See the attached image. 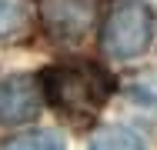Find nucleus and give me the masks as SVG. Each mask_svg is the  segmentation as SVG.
Here are the masks:
<instances>
[{"label": "nucleus", "mask_w": 157, "mask_h": 150, "mask_svg": "<svg viewBox=\"0 0 157 150\" xmlns=\"http://www.w3.org/2000/svg\"><path fill=\"white\" fill-rule=\"evenodd\" d=\"M114 90V80L104 73V67L74 60V63H57L44 70V93L54 110H60L74 123H90L100 114Z\"/></svg>", "instance_id": "f257e3e1"}, {"label": "nucleus", "mask_w": 157, "mask_h": 150, "mask_svg": "<svg viewBox=\"0 0 157 150\" xmlns=\"http://www.w3.org/2000/svg\"><path fill=\"white\" fill-rule=\"evenodd\" d=\"M154 40V13L144 0H114L104 27H100V50L110 60L140 57Z\"/></svg>", "instance_id": "f03ea898"}, {"label": "nucleus", "mask_w": 157, "mask_h": 150, "mask_svg": "<svg viewBox=\"0 0 157 150\" xmlns=\"http://www.w3.org/2000/svg\"><path fill=\"white\" fill-rule=\"evenodd\" d=\"M100 0H40V20L57 43H80L97 24Z\"/></svg>", "instance_id": "7ed1b4c3"}, {"label": "nucleus", "mask_w": 157, "mask_h": 150, "mask_svg": "<svg viewBox=\"0 0 157 150\" xmlns=\"http://www.w3.org/2000/svg\"><path fill=\"white\" fill-rule=\"evenodd\" d=\"M40 84L30 73H10L0 80V127H20L40 117Z\"/></svg>", "instance_id": "20e7f679"}, {"label": "nucleus", "mask_w": 157, "mask_h": 150, "mask_svg": "<svg viewBox=\"0 0 157 150\" xmlns=\"http://www.w3.org/2000/svg\"><path fill=\"white\" fill-rule=\"evenodd\" d=\"M90 150H147V144H144V137L137 130L114 123V127H104V130L94 133Z\"/></svg>", "instance_id": "39448f33"}, {"label": "nucleus", "mask_w": 157, "mask_h": 150, "mask_svg": "<svg viewBox=\"0 0 157 150\" xmlns=\"http://www.w3.org/2000/svg\"><path fill=\"white\" fill-rule=\"evenodd\" d=\"M30 27V13L24 0H0V40L20 37Z\"/></svg>", "instance_id": "423d86ee"}, {"label": "nucleus", "mask_w": 157, "mask_h": 150, "mask_svg": "<svg viewBox=\"0 0 157 150\" xmlns=\"http://www.w3.org/2000/svg\"><path fill=\"white\" fill-rule=\"evenodd\" d=\"M3 150H63V140H60V133L40 130V133H30V137H20V140L7 144Z\"/></svg>", "instance_id": "0eeeda50"}]
</instances>
